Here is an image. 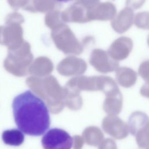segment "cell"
<instances>
[{"label": "cell", "mask_w": 149, "mask_h": 149, "mask_svg": "<svg viewBox=\"0 0 149 149\" xmlns=\"http://www.w3.org/2000/svg\"><path fill=\"white\" fill-rule=\"evenodd\" d=\"M15 122L18 129L31 136L44 134L50 125L48 109L38 97L27 90L16 95L12 102Z\"/></svg>", "instance_id": "cell-1"}, {"label": "cell", "mask_w": 149, "mask_h": 149, "mask_svg": "<svg viewBox=\"0 0 149 149\" xmlns=\"http://www.w3.org/2000/svg\"><path fill=\"white\" fill-rule=\"evenodd\" d=\"M41 143L44 149H71L73 139L65 130L52 128L44 134Z\"/></svg>", "instance_id": "cell-2"}, {"label": "cell", "mask_w": 149, "mask_h": 149, "mask_svg": "<svg viewBox=\"0 0 149 149\" xmlns=\"http://www.w3.org/2000/svg\"><path fill=\"white\" fill-rule=\"evenodd\" d=\"M51 37L57 47L61 49L74 46L80 52L82 51L81 45L69 27L64 23L52 29Z\"/></svg>", "instance_id": "cell-3"}, {"label": "cell", "mask_w": 149, "mask_h": 149, "mask_svg": "<svg viewBox=\"0 0 149 149\" xmlns=\"http://www.w3.org/2000/svg\"><path fill=\"white\" fill-rule=\"evenodd\" d=\"M102 126L104 130L112 138L122 140L130 133L128 124L117 115H109L104 118Z\"/></svg>", "instance_id": "cell-4"}, {"label": "cell", "mask_w": 149, "mask_h": 149, "mask_svg": "<svg viewBox=\"0 0 149 149\" xmlns=\"http://www.w3.org/2000/svg\"><path fill=\"white\" fill-rule=\"evenodd\" d=\"M90 63L100 72L106 73L115 71L119 62L113 59L108 51L102 49H94L90 55Z\"/></svg>", "instance_id": "cell-5"}, {"label": "cell", "mask_w": 149, "mask_h": 149, "mask_svg": "<svg viewBox=\"0 0 149 149\" xmlns=\"http://www.w3.org/2000/svg\"><path fill=\"white\" fill-rule=\"evenodd\" d=\"M6 24L1 27L0 43L8 45L10 48L22 45L23 42V30L20 23L6 22Z\"/></svg>", "instance_id": "cell-6"}, {"label": "cell", "mask_w": 149, "mask_h": 149, "mask_svg": "<svg viewBox=\"0 0 149 149\" xmlns=\"http://www.w3.org/2000/svg\"><path fill=\"white\" fill-rule=\"evenodd\" d=\"M133 47V42L130 38L121 36L111 44L107 51L113 59L119 62L129 56Z\"/></svg>", "instance_id": "cell-7"}, {"label": "cell", "mask_w": 149, "mask_h": 149, "mask_svg": "<svg viewBox=\"0 0 149 149\" xmlns=\"http://www.w3.org/2000/svg\"><path fill=\"white\" fill-rule=\"evenodd\" d=\"M134 16L133 10L126 6L111 20V26L116 33H124L129 30L133 24Z\"/></svg>", "instance_id": "cell-8"}, {"label": "cell", "mask_w": 149, "mask_h": 149, "mask_svg": "<svg viewBox=\"0 0 149 149\" xmlns=\"http://www.w3.org/2000/svg\"><path fill=\"white\" fill-rule=\"evenodd\" d=\"M116 8L112 2H99L93 8L89 9V18L90 21L111 20L116 15Z\"/></svg>", "instance_id": "cell-9"}, {"label": "cell", "mask_w": 149, "mask_h": 149, "mask_svg": "<svg viewBox=\"0 0 149 149\" xmlns=\"http://www.w3.org/2000/svg\"><path fill=\"white\" fill-rule=\"evenodd\" d=\"M88 11L89 9L77 2L62 12L61 17L64 22L86 23L90 22Z\"/></svg>", "instance_id": "cell-10"}, {"label": "cell", "mask_w": 149, "mask_h": 149, "mask_svg": "<svg viewBox=\"0 0 149 149\" xmlns=\"http://www.w3.org/2000/svg\"><path fill=\"white\" fill-rule=\"evenodd\" d=\"M106 95L103 108L109 115H118L122 111L123 97L119 88L112 91Z\"/></svg>", "instance_id": "cell-11"}, {"label": "cell", "mask_w": 149, "mask_h": 149, "mask_svg": "<svg viewBox=\"0 0 149 149\" xmlns=\"http://www.w3.org/2000/svg\"><path fill=\"white\" fill-rule=\"evenodd\" d=\"M117 83L124 88L133 86L137 79V73L132 68L126 66L118 67L115 70Z\"/></svg>", "instance_id": "cell-12"}, {"label": "cell", "mask_w": 149, "mask_h": 149, "mask_svg": "<svg viewBox=\"0 0 149 149\" xmlns=\"http://www.w3.org/2000/svg\"><path fill=\"white\" fill-rule=\"evenodd\" d=\"M149 121L148 115L141 111H135L130 115L128 120V126L130 133L135 136L136 134L143 128Z\"/></svg>", "instance_id": "cell-13"}, {"label": "cell", "mask_w": 149, "mask_h": 149, "mask_svg": "<svg viewBox=\"0 0 149 149\" xmlns=\"http://www.w3.org/2000/svg\"><path fill=\"white\" fill-rule=\"evenodd\" d=\"M2 139L5 144L17 147L24 142V136L19 129H8L3 132Z\"/></svg>", "instance_id": "cell-14"}, {"label": "cell", "mask_w": 149, "mask_h": 149, "mask_svg": "<svg viewBox=\"0 0 149 149\" xmlns=\"http://www.w3.org/2000/svg\"><path fill=\"white\" fill-rule=\"evenodd\" d=\"M58 3L55 0H32L24 9L32 12H49L53 10Z\"/></svg>", "instance_id": "cell-15"}, {"label": "cell", "mask_w": 149, "mask_h": 149, "mask_svg": "<svg viewBox=\"0 0 149 149\" xmlns=\"http://www.w3.org/2000/svg\"><path fill=\"white\" fill-rule=\"evenodd\" d=\"M139 147L142 149H149V121L134 136Z\"/></svg>", "instance_id": "cell-16"}, {"label": "cell", "mask_w": 149, "mask_h": 149, "mask_svg": "<svg viewBox=\"0 0 149 149\" xmlns=\"http://www.w3.org/2000/svg\"><path fill=\"white\" fill-rule=\"evenodd\" d=\"M45 24L49 28H54L63 24L61 17V13L58 10H51L45 16Z\"/></svg>", "instance_id": "cell-17"}, {"label": "cell", "mask_w": 149, "mask_h": 149, "mask_svg": "<svg viewBox=\"0 0 149 149\" xmlns=\"http://www.w3.org/2000/svg\"><path fill=\"white\" fill-rule=\"evenodd\" d=\"M134 24L138 29L149 30V12L143 11L136 13Z\"/></svg>", "instance_id": "cell-18"}, {"label": "cell", "mask_w": 149, "mask_h": 149, "mask_svg": "<svg viewBox=\"0 0 149 149\" xmlns=\"http://www.w3.org/2000/svg\"><path fill=\"white\" fill-rule=\"evenodd\" d=\"M87 137L90 144L92 145H97L101 143L103 139L104 135L102 132L97 127H91L87 130Z\"/></svg>", "instance_id": "cell-19"}, {"label": "cell", "mask_w": 149, "mask_h": 149, "mask_svg": "<svg viewBox=\"0 0 149 149\" xmlns=\"http://www.w3.org/2000/svg\"><path fill=\"white\" fill-rule=\"evenodd\" d=\"M138 72L146 83H149V60H146L141 63Z\"/></svg>", "instance_id": "cell-20"}, {"label": "cell", "mask_w": 149, "mask_h": 149, "mask_svg": "<svg viewBox=\"0 0 149 149\" xmlns=\"http://www.w3.org/2000/svg\"><path fill=\"white\" fill-rule=\"evenodd\" d=\"M99 149H117V146L112 139L107 138L101 141Z\"/></svg>", "instance_id": "cell-21"}, {"label": "cell", "mask_w": 149, "mask_h": 149, "mask_svg": "<svg viewBox=\"0 0 149 149\" xmlns=\"http://www.w3.org/2000/svg\"><path fill=\"white\" fill-rule=\"evenodd\" d=\"M146 0H126V6L133 10L140 8L146 2Z\"/></svg>", "instance_id": "cell-22"}, {"label": "cell", "mask_w": 149, "mask_h": 149, "mask_svg": "<svg viewBox=\"0 0 149 149\" xmlns=\"http://www.w3.org/2000/svg\"><path fill=\"white\" fill-rule=\"evenodd\" d=\"M29 0H8L10 5L14 9H17L20 7L27 5Z\"/></svg>", "instance_id": "cell-23"}, {"label": "cell", "mask_w": 149, "mask_h": 149, "mask_svg": "<svg viewBox=\"0 0 149 149\" xmlns=\"http://www.w3.org/2000/svg\"><path fill=\"white\" fill-rule=\"evenodd\" d=\"M79 3H81L88 9H91L100 2V0H77Z\"/></svg>", "instance_id": "cell-24"}, {"label": "cell", "mask_w": 149, "mask_h": 149, "mask_svg": "<svg viewBox=\"0 0 149 149\" xmlns=\"http://www.w3.org/2000/svg\"><path fill=\"white\" fill-rule=\"evenodd\" d=\"M140 94L144 97L149 98V83H145L140 90Z\"/></svg>", "instance_id": "cell-25"}, {"label": "cell", "mask_w": 149, "mask_h": 149, "mask_svg": "<svg viewBox=\"0 0 149 149\" xmlns=\"http://www.w3.org/2000/svg\"><path fill=\"white\" fill-rule=\"evenodd\" d=\"M56 2H58V3H62V2H63V3H66V2H70V1H73V0H55Z\"/></svg>", "instance_id": "cell-26"}, {"label": "cell", "mask_w": 149, "mask_h": 149, "mask_svg": "<svg viewBox=\"0 0 149 149\" xmlns=\"http://www.w3.org/2000/svg\"><path fill=\"white\" fill-rule=\"evenodd\" d=\"M147 44H148V47H149V34H148V36H147Z\"/></svg>", "instance_id": "cell-27"}]
</instances>
